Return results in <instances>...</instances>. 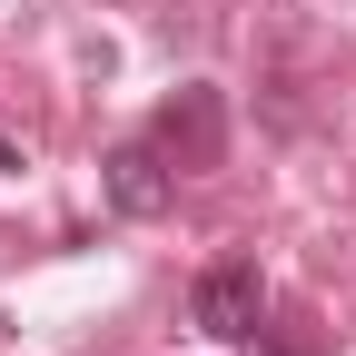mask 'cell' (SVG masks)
<instances>
[{
	"label": "cell",
	"instance_id": "obj_1",
	"mask_svg": "<svg viewBox=\"0 0 356 356\" xmlns=\"http://www.w3.org/2000/svg\"><path fill=\"white\" fill-rule=\"evenodd\" d=\"M149 149L178 168V178H198V168H218V159H228V99H218V89L208 79H188V89H178V99L149 119Z\"/></svg>",
	"mask_w": 356,
	"mask_h": 356
},
{
	"label": "cell",
	"instance_id": "obj_2",
	"mask_svg": "<svg viewBox=\"0 0 356 356\" xmlns=\"http://www.w3.org/2000/svg\"><path fill=\"white\" fill-rule=\"evenodd\" d=\"M198 327L208 337H228V346H248V327L267 317V287H257V257H218V267H198Z\"/></svg>",
	"mask_w": 356,
	"mask_h": 356
},
{
	"label": "cell",
	"instance_id": "obj_3",
	"mask_svg": "<svg viewBox=\"0 0 356 356\" xmlns=\"http://www.w3.org/2000/svg\"><path fill=\"white\" fill-rule=\"evenodd\" d=\"M168 198H178V168L149 149V129L119 139V149H109V208H119V218H159Z\"/></svg>",
	"mask_w": 356,
	"mask_h": 356
},
{
	"label": "cell",
	"instance_id": "obj_4",
	"mask_svg": "<svg viewBox=\"0 0 356 356\" xmlns=\"http://www.w3.org/2000/svg\"><path fill=\"white\" fill-rule=\"evenodd\" d=\"M248 356H327V327H317V307H277L267 327H248Z\"/></svg>",
	"mask_w": 356,
	"mask_h": 356
},
{
	"label": "cell",
	"instance_id": "obj_5",
	"mask_svg": "<svg viewBox=\"0 0 356 356\" xmlns=\"http://www.w3.org/2000/svg\"><path fill=\"white\" fill-rule=\"evenodd\" d=\"M0 168H20V149H10V139H0Z\"/></svg>",
	"mask_w": 356,
	"mask_h": 356
}]
</instances>
